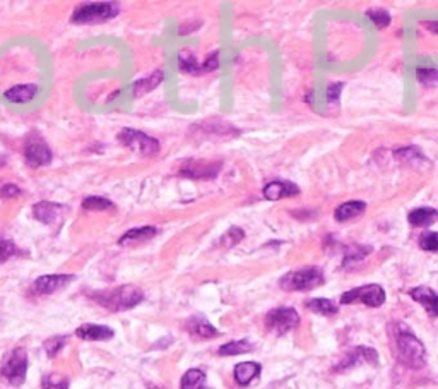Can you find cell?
<instances>
[{
    "label": "cell",
    "instance_id": "obj_1",
    "mask_svg": "<svg viewBox=\"0 0 438 389\" xmlns=\"http://www.w3.org/2000/svg\"><path fill=\"white\" fill-rule=\"evenodd\" d=\"M394 339L400 363H404L406 367H411V369H421V367L425 366L427 350H425L423 343L415 336V333H412L408 326L395 324Z\"/></svg>",
    "mask_w": 438,
    "mask_h": 389
},
{
    "label": "cell",
    "instance_id": "obj_2",
    "mask_svg": "<svg viewBox=\"0 0 438 389\" xmlns=\"http://www.w3.org/2000/svg\"><path fill=\"white\" fill-rule=\"evenodd\" d=\"M93 300H96L101 307L120 312V310H129L144 300L142 290L134 287V285H123L110 292H98L93 295Z\"/></svg>",
    "mask_w": 438,
    "mask_h": 389
},
{
    "label": "cell",
    "instance_id": "obj_3",
    "mask_svg": "<svg viewBox=\"0 0 438 389\" xmlns=\"http://www.w3.org/2000/svg\"><path fill=\"white\" fill-rule=\"evenodd\" d=\"M324 283V273L320 268L308 266L301 268L298 271H291L281 278V288L286 292H305V290L317 288Z\"/></svg>",
    "mask_w": 438,
    "mask_h": 389
},
{
    "label": "cell",
    "instance_id": "obj_4",
    "mask_svg": "<svg viewBox=\"0 0 438 389\" xmlns=\"http://www.w3.org/2000/svg\"><path fill=\"white\" fill-rule=\"evenodd\" d=\"M118 14V6L113 2H98V4H86V6L77 7L72 14V23L77 24H94L103 23V21L113 19Z\"/></svg>",
    "mask_w": 438,
    "mask_h": 389
},
{
    "label": "cell",
    "instance_id": "obj_5",
    "mask_svg": "<svg viewBox=\"0 0 438 389\" xmlns=\"http://www.w3.org/2000/svg\"><path fill=\"white\" fill-rule=\"evenodd\" d=\"M28 371V354L23 349H16L11 351L9 357L4 360L0 374L4 376L12 386H21L26 379Z\"/></svg>",
    "mask_w": 438,
    "mask_h": 389
},
{
    "label": "cell",
    "instance_id": "obj_6",
    "mask_svg": "<svg viewBox=\"0 0 438 389\" xmlns=\"http://www.w3.org/2000/svg\"><path fill=\"white\" fill-rule=\"evenodd\" d=\"M118 141L123 146L130 148V150L137 151L142 156H155L159 151V143L151 136L144 134L140 131L134 129H123L118 134Z\"/></svg>",
    "mask_w": 438,
    "mask_h": 389
},
{
    "label": "cell",
    "instance_id": "obj_7",
    "mask_svg": "<svg viewBox=\"0 0 438 389\" xmlns=\"http://www.w3.org/2000/svg\"><path fill=\"white\" fill-rule=\"evenodd\" d=\"M356 302H361L369 307H380L386 302V292L380 285H365L342 293L341 304H356Z\"/></svg>",
    "mask_w": 438,
    "mask_h": 389
},
{
    "label": "cell",
    "instance_id": "obj_8",
    "mask_svg": "<svg viewBox=\"0 0 438 389\" xmlns=\"http://www.w3.org/2000/svg\"><path fill=\"white\" fill-rule=\"evenodd\" d=\"M267 328L278 334H286L288 331L298 328L300 316L295 309L291 307H279L271 310L266 317Z\"/></svg>",
    "mask_w": 438,
    "mask_h": 389
},
{
    "label": "cell",
    "instance_id": "obj_9",
    "mask_svg": "<svg viewBox=\"0 0 438 389\" xmlns=\"http://www.w3.org/2000/svg\"><path fill=\"white\" fill-rule=\"evenodd\" d=\"M24 158H26V163L33 168L45 167L52 161V151L43 141H40L38 138H31L28 141L26 148H24Z\"/></svg>",
    "mask_w": 438,
    "mask_h": 389
},
{
    "label": "cell",
    "instance_id": "obj_10",
    "mask_svg": "<svg viewBox=\"0 0 438 389\" xmlns=\"http://www.w3.org/2000/svg\"><path fill=\"white\" fill-rule=\"evenodd\" d=\"M221 167H223L221 161L210 163V161L190 160L184 165L180 173L184 177H190V179H214V177L219 173V170H221Z\"/></svg>",
    "mask_w": 438,
    "mask_h": 389
},
{
    "label": "cell",
    "instance_id": "obj_11",
    "mask_svg": "<svg viewBox=\"0 0 438 389\" xmlns=\"http://www.w3.org/2000/svg\"><path fill=\"white\" fill-rule=\"evenodd\" d=\"M74 280V275H47L41 276L33 285V292L38 295H50V293L59 292V290L65 288L70 281Z\"/></svg>",
    "mask_w": 438,
    "mask_h": 389
},
{
    "label": "cell",
    "instance_id": "obj_12",
    "mask_svg": "<svg viewBox=\"0 0 438 389\" xmlns=\"http://www.w3.org/2000/svg\"><path fill=\"white\" fill-rule=\"evenodd\" d=\"M262 194L267 201H279V199H284V197L298 196L300 189L296 187L295 184H291V182L274 180L264 187Z\"/></svg>",
    "mask_w": 438,
    "mask_h": 389
},
{
    "label": "cell",
    "instance_id": "obj_13",
    "mask_svg": "<svg viewBox=\"0 0 438 389\" xmlns=\"http://www.w3.org/2000/svg\"><path fill=\"white\" fill-rule=\"evenodd\" d=\"M409 295L412 297V300H416L425 307V310L432 317L438 316V293L435 290L428 287H416L409 292Z\"/></svg>",
    "mask_w": 438,
    "mask_h": 389
},
{
    "label": "cell",
    "instance_id": "obj_14",
    "mask_svg": "<svg viewBox=\"0 0 438 389\" xmlns=\"http://www.w3.org/2000/svg\"><path fill=\"white\" fill-rule=\"evenodd\" d=\"M361 362H370V363H377L378 362V355L374 349H366V346H358L348 355V358L342 360L341 363L336 367L337 371H344L348 367H354Z\"/></svg>",
    "mask_w": 438,
    "mask_h": 389
},
{
    "label": "cell",
    "instance_id": "obj_15",
    "mask_svg": "<svg viewBox=\"0 0 438 389\" xmlns=\"http://www.w3.org/2000/svg\"><path fill=\"white\" fill-rule=\"evenodd\" d=\"M76 336L88 339V341H105V339L113 338V329L101 324H82L81 328L76 329Z\"/></svg>",
    "mask_w": 438,
    "mask_h": 389
},
{
    "label": "cell",
    "instance_id": "obj_16",
    "mask_svg": "<svg viewBox=\"0 0 438 389\" xmlns=\"http://www.w3.org/2000/svg\"><path fill=\"white\" fill-rule=\"evenodd\" d=\"M62 206L55 204V202H48V201H41L38 204L33 206V214L35 218L45 225H50V223H55L57 218L60 217L62 213Z\"/></svg>",
    "mask_w": 438,
    "mask_h": 389
},
{
    "label": "cell",
    "instance_id": "obj_17",
    "mask_svg": "<svg viewBox=\"0 0 438 389\" xmlns=\"http://www.w3.org/2000/svg\"><path fill=\"white\" fill-rule=\"evenodd\" d=\"M36 93H38V86L36 84H19L7 89L4 97L11 103H28L36 97Z\"/></svg>",
    "mask_w": 438,
    "mask_h": 389
},
{
    "label": "cell",
    "instance_id": "obj_18",
    "mask_svg": "<svg viewBox=\"0 0 438 389\" xmlns=\"http://www.w3.org/2000/svg\"><path fill=\"white\" fill-rule=\"evenodd\" d=\"M366 204L363 201H349L344 202V204H341L336 209V213H334V218H336L337 221H349L354 220V218L361 217L363 213H365Z\"/></svg>",
    "mask_w": 438,
    "mask_h": 389
},
{
    "label": "cell",
    "instance_id": "obj_19",
    "mask_svg": "<svg viewBox=\"0 0 438 389\" xmlns=\"http://www.w3.org/2000/svg\"><path fill=\"white\" fill-rule=\"evenodd\" d=\"M260 374V366L255 362H243L235 367V379L240 386H249L254 379H257Z\"/></svg>",
    "mask_w": 438,
    "mask_h": 389
},
{
    "label": "cell",
    "instance_id": "obj_20",
    "mask_svg": "<svg viewBox=\"0 0 438 389\" xmlns=\"http://www.w3.org/2000/svg\"><path fill=\"white\" fill-rule=\"evenodd\" d=\"M187 329L190 334L197 338H213L216 336L218 331L213 324H209L204 317H192L187 321Z\"/></svg>",
    "mask_w": 438,
    "mask_h": 389
},
{
    "label": "cell",
    "instance_id": "obj_21",
    "mask_svg": "<svg viewBox=\"0 0 438 389\" xmlns=\"http://www.w3.org/2000/svg\"><path fill=\"white\" fill-rule=\"evenodd\" d=\"M409 223L412 226H429L432 223H435L438 220V211L433 208H418L412 209L408 217Z\"/></svg>",
    "mask_w": 438,
    "mask_h": 389
},
{
    "label": "cell",
    "instance_id": "obj_22",
    "mask_svg": "<svg viewBox=\"0 0 438 389\" xmlns=\"http://www.w3.org/2000/svg\"><path fill=\"white\" fill-rule=\"evenodd\" d=\"M156 235L155 226H140V229H132L127 231L125 235H122L118 240V243H130V242H146V240L152 239Z\"/></svg>",
    "mask_w": 438,
    "mask_h": 389
},
{
    "label": "cell",
    "instance_id": "obj_23",
    "mask_svg": "<svg viewBox=\"0 0 438 389\" xmlns=\"http://www.w3.org/2000/svg\"><path fill=\"white\" fill-rule=\"evenodd\" d=\"M161 81H163V72H161V70H158V72L151 74V76H147V77H144V80H139L137 82H134V86H132V91H134V97H140V94L147 93V91H151V89H155Z\"/></svg>",
    "mask_w": 438,
    "mask_h": 389
},
{
    "label": "cell",
    "instance_id": "obj_24",
    "mask_svg": "<svg viewBox=\"0 0 438 389\" xmlns=\"http://www.w3.org/2000/svg\"><path fill=\"white\" fill-rule=\"evenodd\" d=\"M181 389H210L206 386V374L199 369H190L181 378Z\"/></svg>",
    "mask_w": 438,
    "mask_h": 389
},
{
    "label": "cell",
    "instance_id": "obj_25",
    "mask_svg": "<svg viewBox=\"0 0 438 389\" xmlns=\"http://www.w3.org/2000/svg\"><path fill=\"white\" fill-rule=\"evenodd\" d=\"M307 307L322 316H334L337 314V305L329 299H312L307 302Z\"/></svg>",
    "mask_w": 438,
    "mask_h": 389
},
{
    "label": "cell",
    "instance_id": "obj_26",
    "mask_svg": "<svg viewBox=\"0 0 438 389\" xmlns=\"http://www.w3.org/2000/svg\"><path fill=\"white\" fill-rule=\"evenodd\" d=\"M370 247H363V246H353L351 249H348L344 256V263H342V266L344 268H351L354 266V264L359 263V261H363L366 258V256L370 254Z\"/></svg>",
    "mask_w": 438,
    "mask_h": 389
},
{
    "label": "cell",
    "instance_id": "obj_27",
    "mask_svg": "<svg viewBox=\"0 0 438 389\" xmlns=\"http://www.w3.org/2000/svg\"><path fill=\"white\" fill-rule=\"evenodd\" d=\"M252 350V345L247 339H242V341H230L226 345L219 346V355H242V354H249Z\"/></svg>",
    "mask_w": 438,
    "mask_h": 389
},
{
    "label": "cell",
    "instance_id": "obj_28",
    "mask_svg": "<svg viewBox=\"0 0 438 389\" xmlns=\"http://www.w3.org/2000/svg\"><path fill=\"white\" fill-rule=\"evenodd\" d=\"M82 208L88 211H108L115 209L113 202L105 199V197H98V196H91L88 199L82 201Z\"/></svg>",
    "mask_w": 438,
    "mask_h": 389
},
{
    "label": "cell",
    "instance_id": "obj_29",
    "mask_svg": "<svg viewBox=\"0 0 438 389\" xmlns=\"http://www.w3.org/2000/svg\"><path fill=\"white\" fill-rule=\"evenodd\" d=\"M416 77L423 86L432 88L438 84V69L435 67H418L416 69Z\"/></svg>",
    "mask_w": 438,
    "mask_h": 389
},
{
    "label": "cell",
    "instance_id": "obj_30",
    "mask_svg": "<svg viewBox=\"0 0 438 389\" xmlns=\"http://www.w3.org/2000/svg\"><path fill=\"white\" fill-rule=\"evenodd\" d=\"M366 18L377 28H386L391 23V14L386 9H370L366 11Z\"/></svg>",
    "mask_w": 438,
    "mask_h": 389
},
{
    "label": "cell",
    "instance_id": "obj_31",
    "mask_svg": "<svg viewBox=\"0 0 438 389\" xmlns=\"http://www.w3.org/2000/svg\"><path fill=\"white\" fill-rule=\"evenodd\" d=\"M243 237H245L243 230L238 229V226H233V229H230L225 235H223L219 242H221L223 247H233L237 246L238 242H242Z\"/></svg>",
    "mask_w": 438,
    "mask_h": 389
},
{
    "label": "cell",
    "instance_id": "obj_32",
    "mask_svg": "<svg viewBox=\"0 0 438 389\" xmlns=\"http://www.w3.org/2000/svg\"><path fill=\"white\" fill-rule=\"evenodd\" d=\"M41 388L43 389H69V379L48 374L41 379Z\"/></svg>",
    "mask_w": 438,
    "mask_h": 389
},
{
    "label": "cell",
    "instance_id": "obj_33",
    "mask_svg": "<svg viewBox=\"0 0 438 389\" xmlns=\"http://www.w3.org/2000/svg\"><path fill=\"white\" fill-rule=\"evenodd\" d=\"M420 247L428 252H438V231H427L421 235Z\"/></svg>",
    "mask_w": 438,
    "mask_h": 389
},
{
    "label": "cell",
    "instance_id": "obj_34",
    "mask_svg": "<svg viewBox=\"0 0 438 389\" xmlns=\"http://www.w3.org/2000/svg\"><path fill=\"white\" fill-rule=\"evenodd\" d=\"M65 345V338L64 336H57V338H50L45 341V350H47L48 357H55L59 351L64 349Z\"/></svg>",
    "mask_w": 438,
    "mask_h": 389
},
{
    "label": "cell",
    "instance_id": "obj_35",
    "mask_svg": "<svg viewBox=\"0 0 438 389\" xmlns=\"http://www.w3.org/2000/svg\"><path fill=\"white\" fill-rule=\"evenodd\" d=\"M18 252V249H16L14 243L11 242V240H4L0 239V263H6L7 259H11L12 256Z\"/></svg>",
    "mask_w": 438,
    "mask_h": 389
},
{
    "label": "cell",
    "instance_id": "obj_36",
    "mask_svg": "<svg viewBox=\"0 0 438 389\" xmlns=\"http://www.w3.org/2000/svg\"><path fill=\"white\" fill-rule=\"evenodd\" d=\"M21 194H23V190L14 184H6L4 187H0V197H4V199H12V197L21 196Z\"/></svg>",
    "mask_w": 438,
    "mask_h": 389
},
{
    "label": "cell",
    "instance_id": "obj_37",
    "mask_svg": "<svg viewBox=\"0 0 438 389\" xmlns=\"http://www.w3.org/2000/svg\"><path fill=\"white\" fill-rule=\"evenodd\" d=\"M342 89V82H337V84H330L327 91V100L329 103H334L339 98V93Z\"/></svg>",
    "mask_w": 438,
    "mask_h": 389
},
{
    "label": "cell",
    "instance_id": "obj_38",
    "mask_svg": "<svg viewBox=\"0 0 438 389\" xmlns=\"http://www.w3.org/2000/svg\"><path fill=\"white\" fill-rule=\"evenodd\" d=\"M427 28L428 30L438 33V23H427Z\"/></svg>",
    "mask_w": 438,
    "mask_h": 389
}]
</instances>
